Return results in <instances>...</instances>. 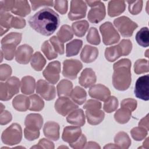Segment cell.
Instances as JSON below:
<instances>
[{
  "label": "cell",
  "mask_w": 149,
  "mask_h": 149,
  "mask_svg": "<svg viewBox=\"0 0 149 149\" xmlns=\"http://www.w3.org/2000/svg\"><path fill=\"white\" fill-rule=\"evenodd\" d=\"M29 23L37 32L45 36H49L59 26L60 19L58 14L52 9L44 8L31 16Z\"/></svg>",
  "instance_id": "6da1fadb"
},
{
  "label": "cell",
  "mask_w": 149,
  "mask_h": 149,
  "mask_svg": "<svg viewBox=\"0 0 149 149\" xmlns=\"http://www.w3.org/2000/svg\"><path fill=\"white\" fill-rule=\"evenodd\" d=\"M131 65L130 60L127 58L122 59L114 63L112 84L116 90L125 91L130 86Z\"/></svg>",
  "instance_id": "7a4b0ae2"
},
{
  "label": "cell",
  "mask_w": 149,
  "mask_h": 149,
  "mask_svg": "<svg viewBox=\"0 0 149 149\" xmlns=\"http://www.w3.org/2000/svg\"><path fill=\"white\" fill-rule=\"evenodd\" d=\"M86 118L89 124L97 125L100 123L105 116L104 112L101 110V103L95 100H88L84 105Z\"/></svg>",
  "instance_id": "3957f363"
},
{
  "label": "cell",
  "mask_w": 149,
  "mask_h": 149,
  "mask_svg": "<svg viewBox=\"0 0 149 149\" xmlns=\"http://www.w3.org/2000/svg\"><path fill=\"white\" fill-rule=\"evenodd\" d=\"M20 81L16 77L9 78L6 83H0V99L1 101H8L19 92Z\"/></svg>",
  "instance_id": "277c9868"
},
{
  "label": "cell",
  "mask_w": 149,
  "mask_h": 149,
  "mask_svg": "<svg viewBox=\"0 0 149 149\" xmlns=\"http://www.w3.org/2000/svg\"><path fill=\"white\" fill-rule=\"evenodd\" d=\"M22 139V129L20 125L16 123L12 124L2 133V142L8 146L19 144Z\"/></svg>",
  "instance_id": "5b68a950"
},
{
  "label": "cell",
  "mask_w": 149,
  "mask_h": 149,
  "mask_svg": "<svg viewBox=\"0 0 149 149\" xmlns=\"http://www.w3.org/2000/svg\"><path fill=\"white\" fill-rule=\"evenodd\" d=\"M86 3L91 8L88 13V19L93 23L102 21L106 15L104 4L100 1H86Z\"/></svg>",
  "instance_id": "8992f818"
},
{
  "label": "cell",
  "mask_w": 149,
  "mask_h": 149,
  "mask_svg": "<svg viewBox=\"0 0 149 149\" xmlns=\"http://www.w3.org/2000/svg\"><path fill=\"white\" fill-rule=\"evenodd\" d=\"M113 24L121 36L124 37H131L133 31L138 27L136 23L125 16L115 19L113 21Z\"/></svg>",
  "instance_id": "52a82bcc"
},
{
  "label": "cell",
  "mask_w": 149,
  "mask_h": 149,
  "mask_svg": "<svg viewBox=\"0 0 149 149\" xmlns=\"http://www.w3.org/2000/svg\"><path fill=\"white\" fill-rule=\"evenodd\" d=\"M100 30L102 36V41L106 45L117 43L120 40V36L113 24L107 22L101 24Z\"/></svg>",
  "instance_id": "ba28073f"
},
{
  "label": "cell",
  "mask_w": 149,
  "mask_h": 149,
  "mask_svg": "<svg viewBox=\"0 0 149 149\" xmlns=\"http://www.w3.org/2000/svg\"><path fill=\"white\" fill-rule=\"evenodd\" d=\"M83 68L81 62L77 59H66L63 62L62 74L64 77L74 80Z\"/></svg>",
  "instance_id": "9c48e42d"
},
{
  "label": "cell",
  "mask_w": 149,
  "mask_h": 149,
  "mask_svg": "<svg viewBox=\"0 0 149 149\" xmlns=\"http://www.w3.org/2000/svg\"><path fill=\"white\" fill-rule=\"evenodd\" d=\"M134 93L136 97L144 101L149 100V76H141L137 80Z\"/></svg>",
  "instance_id": "30bf717a"
},
{
  "label": "cell",
  "mask_w": 149,
  "mask_h": 149,
  "mask_svg": "<svg viewBox=\"0 0 149 149\" xmlns=\"http://www.w3.org/2000/svg\"><path fill=\"white\" fill-rule=\"evenodd\" d=\"M78 108V105L67 97H59L55 103V109L60 115L65 116Z\"/></svg>",
  "instance_id": "8fae6325"
},
{
  "label": "cell",
  "mask_w": 149,
  "mask_h": 149,
  "mask_svg": "<svg viewBox=\"0 0 149 149\" xmlns=\"http://www.w3.org/2000/svg\"><path fill=\"white\" fill-rule=\"evenodd\" d=\"M87 11V4L83 1H71L70 9L68 14V17L70 20H75L83 18L86 16Z\"/></svg>",
  "instance_id": "7c38bea8"
},
{
  "label": "cell",
  "mask_w": 149,
  "mask_h": 149,
  "mask_svg": "<svg viewBox=\"0 0 149 149\" xmlns=\"http://www.w3.org/2000/svg\"><path fill=\"white\" fill-rule=\"evenodd\" d=\"M61 63L59 61H52L48 63L42 72L45 79L51 84H56L59 79Z\"/></svg>",
  "instance_id": "4fadbf2b"
},
{
  "label": "cell",
  "mask_w": 149,
  "mask_h": 149,
  "mask_svg": "<svg viewBox=\"0 0 149 149\" xmlns=\"http://www.w3.org/2000/svg\"><path fill=\"white\" fill-rule=\"evenodd\" d=\"M36 92L47 101L54 99L56 95L54 86L42 79L39 80L36 83Z\"/></svg>",
  "instance_id": "5bb4252c"
},
{
  "label": "cell",
  "mask_w": 149,
  "mask_h": 149,
  "mask_svg": "<svg viewBox=\"0 0 149 149\" xmlns=\"http://www.w3.org/2000/svg\"><path fill=\"white\" fill-rule=\"evenodd\" d=\"M33 49L27 44H23L19 46L15 54V59L17 62L20 64H27L32 57Z\"/></svg>",
  "instance_id": "9a60e30c"
},
{
  "label": "cell",
  "mask_w": 149,
  "mask_h": 149,
  "mask_svg": "<svg viewBox=\"0 0 149 149\" xmlns=\"http://www.w3.org/2000/svg\"><path fill=\"white\" fill-rule=\"evenodd\" d=\"M89 95L100 101H105L109 97H110L111 92L108 87L104 85L98 84L93 85L90 87L88 91Z\"/></svg>",
  "instance_id": "2e32d148"
},
{
  "label": "cell",
  "mask_w": 149,
  "mask_h": 149,
  "mask_svg": "<svg viewBox=\"0 0 149 149\" xmlns=\"http://www.w3.org/2000/svg\"><path fill=\"white\" fill-rule=\"evenodd\" d=\"M81 135V130L79 126H66L63 129L62 139L64 141L70 144L77 140Z\"/></svg>",
  "instance_id": "e0dca14e"
},
{
  "label": "cell",
  "mask_w": 149,
  "mask_h": 149,
  "mask_svg": "<svg viewBox=\"0 0 149 149\" xmlns=\"http://www.w3.org/2000/svg\"><path fill=\"white\" fill-rule=\"evenodd\" d=\"M97 77L95 72L91 68H86L81 72L79 78V84L84 88L92 86L96 81Z\"/></svg>",
  "instance_id": "ac0fdd59"
},
{
  "label": "cell",
  "mask_w": 149,
  "mask_h": 149,
  "mask_svg": "<svg viewBox=\"0 0 149 149\" xmlns=\"http://www.w3.org/2000/svg\"><path fill=\"white\" fill-rule=\"evenodd\" d=\"M59 125L58 123L52 121L46 122L43 127V132L46 137L56 141L59 139Z\"/></svg>",
  "instance_id": "d6986e66"
},
{
  "label": "cell",
  "mask_w": 149,
  "mask_h": 149,
  "mask_svg": "<svg viewBox=\"0 0 149 149\" xmlns=\"http://www.w3.org/2000/svg\"><path fill=\"white\" fill-rule=\"evenodd\" d=\"M43 124V118L39 113H30L26 117L24 125L26 128L40 130Z\"/></svg>",
  "instance_id": "ffe728a7"
},
{
  "label": "cell",
  "mask_w": 149,
  "mask_h": 149,
  "mask_svg": "<svg viewBox=\"0 0 149 149\" xmlns=\"http://www.w3.org/2000/svg\"><path fill=\"white\" fill-rule=\"evenodd\" d=\"M98 55V50L96 47L86 45L80 54V59L85 63L94 61Z\"/></svg>",
  "instance_id": "44dd1931"
},
{
  "label": "cell",
  "mask_w": 149,
  "mask_h": 149,
  "mask_svg": "<svg viewBox=\"0 0 149 149\" xmlns=\"http://www.w3.org/2000/svg\"><path fill=\"white\" fill-rule=\"evenodd\" d=\"M67 122L72 125L82 126L85 124V116L81 109H76L70 112L66 117Z\"/></svg>",
  "instance_id": "7402d4cb"
},
{
  "label": "cell",
  "mask_w": 149,
  "mask_h": 149,
  "mask_svg": "<svg viewBox=\"0 0 149 149\" xmlns=\"http://www.w3.org/2000/svg\"><path fill=\"white\" fill-rule=\"evenodd\" d=\"M125 9L124 1H111L108 5V13L111 17H115L123 13Z\"/></svg>",
  "instance_id": "603a6c76"
},
{
  "label": "cell",
  "mask_w": 149,
  "mask_h": 149,
  "mask_svg": "<svg viewBox=\"0 0 149 149\" xmlns=\"http://www.w3.org/2000/svg\"><path fill=\"white\" fill-rule=\"evenodd\" d=\"M12 13L16 15L25 17L31 12L30 6L27 1H15Z\"/></svg>",
  "instance_id": "cb8c5ba5"
},
{
  "label": "cell",
  "mask_w": 149,
  "mask_h": 149,
  "mask_svg": "<svg viewBox=\"0 0 149 149\" xmlns=\"http://www.w3.org/2000/svg\"><path fill=\"white\" fill-rule=\"evenodd\" d=\"M12 105L13 108L18 111H26L29 108V97H27L22 94H19L13 98L12 101Z\"/></svg>",
  "instance_id": "d4e9b609"
},
{
  "label": "cell",
  "mask_w": 149,
  "mask_h": 149,
  "mask_svg": "<svg viewBox=\"0 0 149 149\" xmlns=\"http://www.w3.org/2000/svg\"><path fill=\"white\" fill-rule=\"evenodd\" d=\"M20 86L22 93L27 95L33 94L36 87L35 79L30 76H24L21 80Z\"/></svg>",
  "instance_id": "484cf974"
},
{
  "label": "cell",
  "mask_w": 149,
  "mask_h": 149,
  "mask_svg": "<svg viewBox=\"0 0 149 149\" xmlns=\"http://www.w3.org/2000/svg\"><path fill=\"white\" fill-rule=\"evenodd\" d=\"M72 90V83L66 79L61 80L57 85V93L59 97L70 96Z\"/></svg>",
  "instance_id": "4316f807"
},
{
  "label": "cell",
  "mask_w": 149,
  "mask_h": 149,
  "mask_svg": "<svg viewBox=\"0 0 149 149\" xmlns=\"http://www.w3.org/2000/svg\"><path fill=\"white\" fill-rule=\"evenodd\" d=\"M115 144L119 148H128L131 145V140L128 134L124 132H118L114 137Z\"/></svg>",
  "instance_id": "83f0119b"
},
{
  "label": "cell",
  "mask_w": 149,
  "mask_h": 149,
  "mask_svg": "<svg viewBox=\"0 0 149 149\" xmlns=\"http://www.w3.org/2000/svg\"><path fill=\"white\" fill-rule=\"evenodd\" d=\"M70 97L72 100L78 105H82L86 100V91L79 86L75 87L72 91Z\"/></svg>",
  "instance_id": "f1b7e54d"
},
{
  "label": "cell",
  "mask_w": 149,
  "mask_h": 149,
  "mask_svg": "<svg viewBox=\"0 0 149 149\" xmlns=\"http://www.w3.org/2000/svg\"><path fill=\"white\" fill-rule=\"evenodd\" d=\"M13 16L7 12H0L1 36L6 33L11 27V22Z\"/></svg>",
  "instance_id": "f546056e"
},
{
  "label": "cell",
  "mask_w": 149,
  "mask_h": 149,
  "mask_svg": "<svg viewBox=\"0 0 149 149\" xmlns=\"http://www.w3.org/2000/svg\"><path fill=\"white\" fill-rule=\"evenodd\" d=\"M83 45V41L81 40L74 39L68 43L66 45V56H72L79 54Z\"/></svg>",
  "instance_id": "4dcf8cb0"
},
{
  "label": "cell",
  "mask_w": 149,
  "mask_h": 149,
  "mask_svg": "<svg viewBox=\"0 0 149 149\" xmlns=\"http://www.w3.org/2000/svg\"><path fill=\"white\" fill-rule=\"evenodd\" d=\"M122 56H123L122 52L118 44L105 49V56L109 62H113Z\"/></svg>",
  "instance_id": "1f68e13d"
},
{
  "label": "cell",
  "mask_w": 149,
  "mask_h": 149,
  "mask_svg": "<svg viewBox=\"0 0 149 149\" xmlns=\"http://www.w3.org/2000/svg\"><path fill=\"white\" fill-rule=\"evenodd\" d=\"M30 63L31 67L36 71H41L45 65L46 60L40 52H36L32 56Z\"/></svg>",
  "instance_id": "d6a6232c"
},
{
  "label": "cell",
  "mask_w": 149,
  "mask_h": 149,
  "mask_svg": "<svg viewBox=\"0 0 149 149\" xmlns=\"http://www.w3.org/2000/svg\"><path fill=\"white\" fill-rule=\"evenodd\" d=\"M89 27V24L87 20H80L73 23L72 29L73 33L77 37H81L84 36Z\"/></svg>",
  "instance_id": "836d02e7"
},
{
  "label": "cell",
  "mask_w": 149,
  "mask_h": 149,
  "mask_svg": "<svg viewBox=\"0 0 149 149\" xmlns=\"http://www.w3.org/2000/svg\"><path fill=\"white\" fill-rule=\"evenodd\" d=\"M73 37V31L70 26L67 24L62 25L57 33V37L62 42H67Z\"/></svg>",
  "instance_id": "e575fe53"
},
{
  "label": "cell",
  "mask_w": 149,
  "mask_h": 149,
  "mask_svg": "<svg viewBox=\"0 0 149 149\" xmlns=\"http://www.w3.org/2000/svg\"><path fill=\"white\" fill-rule=\"evenodd\" d=\"M136 40L139 45L147 47L149 45V31L147 27H142L136 35Z\"/></svg>",
  "instance_id": "d590c367"
},
{
  "label": "cell",
  "mask_w": 149,
  "mask_h": 149,
  "mask_svg": "<svg viewBox=\"0 0 149 149\" xmlns=\"http://www.w3.org/2000/svg\"><path fill=\"white\" fill-rule=\"evenodd\" d=\"M131 112L129 109L121 107L115 112L114 118L117 122L120 124H125L130 120L132 115Z\"/></svg>",
  "instance_id": "8d00e7d4"
},
{
  "label": "cell",
  "mask_w": 149,
  "mask_h": 149,
  "mask_svg": "<svg viewBox=\"0 0 149 149\" xmlns=\"http://www.w3.org/2000/svg\"><path fill=\"white\" fill-rule=\"evenodd\" d=\"M30 106L29 109L33 111H40L44 107L42 99L37 94H33L29 97Z\"/></svg>",
  "instance_id": "74e56055"
},
{
  "label": "cell",
  "mask_w": 149,
  "mask_h": 149,
  "mask_svg": "<svg viewBox=\"0 0 149 149\" xmlns=\"http://www.w3.org/2000/svg\"><path fill=\"white\" fill-rule=\"evenodd\" d=\"M22 34L21 33L12 32L5 36L1 40V45L10 44L17 46L20 44L22 40Z\"/></svg>",
  "instance_id": "f35d334b"
},
{
  "label": "cell",
  "mask_w": 149,
  "mask_h": 149,
  "mask_svg": "<svg viewBox=\"0 0 149 149\" xmlns=\"http://www.w3.org/2000/svg\"><path fill=\"white\" fill-rule=\"evenodd\" d=\"M41 51L48 60L55 59L58 56L57 52L49 41H45L43 42L41 46Z\"/></svg>",
  "instance_id": "ab89813d"
},
{
  "label": "cell",
  "mask_w": 149,
  "mask_h": 149,
  "mask_svg": "<svg viewBox=\"0 0 149 149\" xmlns=\"http://www.w3.org/2000/svg\"><path fill=\"white\" fill-rule=\"evenodd\" d=\"M16 46L13 44H3L1 47L2 52L3 53V57L8 61H11L13 59L16 54Z\"/></svg>",
  "instance_id": "60d3db41"
},
{
  "label": "cell",
  "mask_w": 149,
  "mask_h": 149,
  "mask_svg": "<svg viewBox=\"0 0 149 149\" xmlns=\"http://www.w3.org/2000/svg\"><path fill=\"white\" fill-rule=\"evenodd\" d=\"M118 107V100L114 96L109 97L105 101L103 105L105 112L111 113L115 111Z\"/></svg>",
  "instance_id": "b9f144b4"
},
{
  "label": "cell",
  "mask_w": 149,
  "mask_h": 149,
  "mask_svg": "<svg viewBox=\"0 0 149 149\" xmlns=\"http://www.w3.org/2000/svg\"><path fill=\"white\" fill-rule=\"evenodd\" d=\"M148 61L144 59H139L136 61L134 65V71L137 74H142L148 72Z\"/></svg>",
  "instance_id": "7bdbcfd3"
},
{
  "label": "cell",
  "mask_w": 149,
  "mask_h": 149,
  "mask_svg": "<svg viewBox=\"0 0 149 149\" xmlns=\"http://www.w3.org/2000/svg\"><path fill=\"white\" fill-rule=\"evenodd\" d=\"M130 133L132 137L134 140L141 141L147 136L148 130L143 127L139 126L133 128L130 131Z\"/></svg>",
  "instance_id": "ee69618b"
},
{
  "label": "cell",
  "mask_w": 149,
  "mask_h": 149,
  "mask_svg": "<svg viewBox=\"0 0 149 149\" xmlns=\"http://www.w3.org/2000/svg\"><path fill=\"white\" fill-rule=\"evenodd\" d=\"M87 40L93 45H97L100 43V37L96 28L92 27L89 29L87 36Z\"/></svg>",
  "instance_id": "f6af8a7d"
},
{
  "label": "cell",
  "mask_w": 149,
  "mask_h": 149,
  "mask_svg": "<svg viewBox=\"0 0 149 149\" xmlns=\"http://www.w3.org/2000/svg\"><path fill=\"white\" fill-rule=\"evenodd\" d=\"M129 11L132 15L139 14L143 8V1H127Z\"/></svg>",
  "instance_id": "bcb514c9"
},
{
  "label": "cell",
  "mask_w": 149,
  "mask_h": 149,
  "mask_svg": "<svg viewBox=\"0 0 149 149\" xmlns=\"http://www.w3.org/2000/svg\"><path fill=\"white\" fill-rule=\"evenodd\" d=\"M49 42L56 52H58L61 55L64 54L65 49L63 42L61 41L57 37L52 36L49 39Z\"/></svg>",
  "instance_id": "7dc6e473"
},
{
  "label": "cell",
  "mask_w": 149,
  "mask_h": 149,
  "mask_svg": "<svg viewBox=\"0 0 149 149\" xmlns=\"http://www.w3.org/2000/svg\"><path fill=\"white\" fill-rule=\"evenodd\" d=\"M121 48L123 56L128 55L132 49V43L130 40L128 39H123L118 44Z\"/></svg>",
  "instance_id": "c3c4849f"
},
{
  "label": "cell",
  "mask_w": 149,
  "mask_h": 149,
  "mask_svg": "<svg viewBox=\"0 0 149 149\" xmlns=\"http://www.w3.org/2000/svg\"><path fill=\"white\" fill-rule=\"evenodd\" d=\"M12 68L7 64H2L0 66V79L1 81L8 80L12 74Z\"/></svg>",
  "instance_id": "681fc988"
},
{
  "label": "cell",
  "mask_w": 149,
  "mask_h": 149,
  "mask_svg": "<svg viewBox=\"0 0 149 149\" xmlns=\"http://www.w3.org/2000/svg\"><path fill=\"white\" fill-rule=\"evenodd\" d=\"M55 9L62 15H64L68 10V1L65 0H56L54 2Z\"/></svg>",
  "instance_id": "f907efd6"
},
{
  "label": "cell",
  "mask_w": 149,
  "mask_h": 149,
  "mask_svg": "<svg viewBox=\"0 0 149 149\" xmlns=\"http://www.w3.org/2000/svg\"><path fill=\"white\" fill-rule=\"evenodd\" d=\"M122 108L129 109L131 112L134 111L137 107V101L133 98H126L122 101L120 104Z\"/></svg>",
  "instance_id": "816d5d0a"
},
{
  "label": "cell",
  "mask_w": 149,
  "mask_h": 149,
  "mask_svg": "<svg viewBox=\"0 0 149 149\" xmlns=\"http://www.w3.org/2000/svg\"><path fill=\"white\" fill-rule=\"evenodd\" d=\"M15 1L5 0L0 1V12H7L12 11L15 5Z\"/></svg>",
  "instance_id": "f5cc1de1"
},
{
  "label": "cell",
  "mask_w": 149,
  "mask_h": 149,
  "mask_svg": "<svg viewBox=\"0 0 149 149\" xmlns=\"http://www.w3.org/2000/svg\"><path fill=\"white\" fill-rule=\"evenodd\" d=\"M24 136L27 140L32 141L39 137L40 130H31L25 127L24 129Z\"/></svg>",
  "instance_id": "db71d44e"
},
{
  "label": "cell",
  "mask_w": 149,
  "mask_h": 149,
  "mask_svg": "<svg viewBox=\"0 0 149 149\" xmlns=\"http://www.w3.org/2000/svg\"><path fill=\"white\" fill-rule=\"evenodd\" d=\"M32 148H54V144L50 140L46 139H41L36 146L31 147Z\"/></svg>",
  "instance_id": "11a10c76"
},
{
  "label": "cell",
  "mask_w": 149,
  "mask_h": 149,
  "mask_svg": "<svg viewBox=\"0 0 149 149\" xmlns=\"http://www.w3.org/2000/svg\"><path fill=\"white\" fill-rule=\"evenodd\" d=\"M87 142V139L84 134H81L80 137L76 140L74 142L72 143H70V146L73 148L79 149V148H84Z\"/></svg>",
  "instance_id": "9f6ffc18"
},
{
  "label": "cell",
  "mask_w": 149,
  "mask_h": 149,
  "mask_svg": "<svg viewBox=\"0 0 149 149\" xmlns=\"http://www.w3.org/2000/svg\"><path fill=\"white\" fill-rule=\"evenodd\" d=\"M31 7L33 10H36L41 6H52L54 5L53 1H30Z\"/></svg>",
  "instance_id": "6f0895ef"
},
{
  "label": "cell",
  "mask_w": 149,
  "mask_h": 149,
  "mask_svg": "<svg viewBox=\"0 0 149 149\" xmlns=\"http://www.w3.org/2000/svg\"><path fill=\"white\" fill-rule=\"evenodd\" d=\"M26 26V20L21 17H13L11 22V27L15 29H22Z\"/></svg>",
  "instance_id": "680465c9"
},
{
  "label": "cell",
  "mask_w": 149,
  "mask_h": 149,
  "mask_svg": "<svg viewBox=\"0 0 149 149\" xmlns=\"http://www.w3.org/2000/svg\"><path fill=\"white\" fill-rule=\"evenodd\" d=\"M12 119L11 113L8 111H1L0 115V123L1 125H6L9 123Z\"/></svg>",
  "instance_id": "91938a15"
},
{
  "label": "cell",
  "mask_w": 149,
  "mask_h": 149,
  "mask_svg": "<svg viewBox=\"0 0 149 149\" xmlns=\"http://www.w3.org/2000/svg\"><path fill=\"white\" fill-rule=\"evenodd\" d=\"M139 126L148 130V114L140 120L139 123Z\"/></svg>",
  "instance_id": "94428289"
},
{
  "label": "cell",
  "mask_w": 149,
  "mask_h": 149,
  "mask_svg": "<svg viewBox=\"0 0 149 149\" xmlns=\"http://www.w3.org/2000/svg\"><path fill=\"white\" fill-rule=\"evenodd\" d=\"M85 148H100V146L95 142L94 141H89L86 144L84 147Z\"/></svg>",
  "instance_id": "6125c7cd"
},
{
  "label": "cell",
  "mask_w": 149,
  "mask_h": 149,
  "mask_svg": "<svg viewBox=\"0 0 149 149\" xmlns=\"http://www.w3.org/2000/svg\"><path fill=\"white\" fill-rule=\"evenodd\" d=\"M104 148H119L116 144H108L104 146Z\"/></svg>",
  "instance_id": "be15d7a7"
},
{
  "label": "cell",
  "mask_w": 149,
  "mask_h": 149,
  "mask_svg": "<svg viewBox=\"0 0 149 149\" xmlns=\"http://www.w3.org/2000/svg\"><path fill=\"white\" fill-rule=\"evenodd\" d=\"M148 139L149 138L147 137L146 140L143 142V147H144L146 148H148Z\"/></svg>",
  "instance_id": "e7e4bbea"
},
{
  "label": "cell",
  "mask_w": 149,
  "mask_h": 149,
  "mask_svg": "<svg viewBox=\"0 0 149 149\" xmlns=\"http://www.w3.org/2000/svg\"><path fill=\"white\" fill-rule=\"evenodd\" d=\"M148 49H147V50L146 51V54H145V55H146V57H148Z\"/></svg>",
  "instance_id": "03108f58"
},
{
  "label": "cell",
  "mask_w": 149,
  "mask_h": 149,
  "mask_svg": "<svg viewBox=\"0 0 149 149\" xmlns=\"http://www.w3.org/2000/svg\"><path fill=\"white\" fill-rule=\"evenodd\" d=\"M58 148H68V147H66V146H60V147H59Z\"/></svg>",
  "instance_id": "003e7915"
}]
</instances>
